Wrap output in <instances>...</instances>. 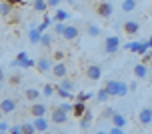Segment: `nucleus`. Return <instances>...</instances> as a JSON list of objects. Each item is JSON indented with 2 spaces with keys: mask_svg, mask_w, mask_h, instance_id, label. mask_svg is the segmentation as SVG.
I'll list each match as a JSON object with an SVG mask.
<instances>
[{
  "mask_svg": "<svg viewBox=\"0 0 152 134\" xmlns=\"http://www.w3.org/2000/svg\"><path fill=\"white\" fill-rule=\"evenodd\" d=\"M104 86H106V90L110 92V96H116V98H124L130 92L128 84L122 82V80H106Z\"/></svg>",
  "mask_w": 152,
  "mask_h": 134,
  "instance_id": "1",
  "label": "nucleus"
},
{
  "mask_svg": "<svg viewBox=\"0 0 152 134\" xmlns=\"http://www.w3.org/2000/svg\"><path fill=\"white\" fill-rule=\"evenodd\" d=\"M122 48H126L130 52H138V54H146L150 50V40H144V42H128V44H124Z\"/></svg>",
  "mask_w": 152,
  "mask_h": 134,
  "instance_id": "2",
  "label": "nucleus"
},
{
  "mask_svg": "<svg viewBox=\"0 0 152 134\" xmlns=\"http://www.w3.org/2000/svg\"><path fill=\"white\" fill-rule=\"evenodd\" d=\"M120 36H108L104 38V52L106 54H116L120 50Z\"/></svg>",
  "mask_w": 152,
  "mask_h": 134,
  "instance_id": "3",
  "label": "nucleus"
},
{
  "mask_svg": "<svg viewBox=\"0 0 152 134\" xmlns=\"http://www.w3.org/2000/svg\"><path fill=\"white\" fill-rule=\"evenodd\" d=\"M132 74H134L136 80H144V78L150 76V68H148L146 62H140V64H136V66L132 68Z\"/></svg>",
  "mask_w": 152,
  "mask_h": 134,
  "instance_id": "4",
  "label": "nucleus"
},
{
  "mask_svg": "<svg viewBox=\"0 0 152 134\" xmlns=\"http://www.w3.org/2000/svg\"><path fill=\"white\" fill-rule=\"evenodd\" d=\"M138 124L140 126H150L152 124V106H144L138 112Z\"/></svg>",
  "mask_w": 152,
  "mask_h": 134,
  "instance_id": "5",
  "label": "nucleus"
},
{
  "mask_svg": "<svg viewBox=\"0 0 152 134\" xmlns=\"http://www.w3.org/2000/svg\"><path fill=\"white\" fill-rule=\"evenodd\" d=\"M86 78H90L92 82H98L102 78V66L100 64H88L86 66Z\"/></svg>",
  "mask_w": 152,
  "mask_h": 134,
  "instance_id": "6",
  "label": "nucleus"
},
{
  "mask_svg": "<svg viewBox=\"0 0 152 134\" xmlns=\"http://www.w3.org/2000/svg\"><path fill=\"white\" fill-rule=\"evenodd\" d=\"M96 14L100 18H110L114 14V6L110 2H98V6H96Z\"/></svg>",
  "mask_w": 152,
  "mask_h": 134,
  "instance_id": "7",
  "label": "nucleus"
},
{
  "mask_svg": "<svg viewBox=\"0 0 152 134\" xmlns=\"http://www.w3.org/2000/svg\"><path fill=\"white\" fill-rule=\"evenodd\" d=\"M52 122L54 124H64V122H68V112L62 110L60 106H56L52 110Z\"/></svg>",
  "mask_w": 152,
  "mask_h": 134,
  "instance_id": "8",
  "label": "nucleus"
},
{
  "mask_svg": "<svg viewBox=\"0 0 152 134\" xmlns=\"http://www.w3.org/2000/svg\"><path fill=\"white\" fill-rule=\"evenodd\" d=\"M122 30L128 34V36H136L138 32H140V24L136 20H126V22L122 24Z\"/></svg>",
  "mask_w": 152,
  "mask_h": 134,
  "instance_id": "9",
  "label": "nucleus"
},
{
  "mask_svg": "<svg viewBox=\"0 0 152 134\" xmlns=\"http://www.w3.org/2000/svg\"><path fill=\"white\" fill-rule=\"evenodd\" d=\"M52 68H54V62L50 58H46V56L38 58V62H36V70H38V72H42V74H44V72H50Z\"/></svg>",
  "mask_w": 152,
  "mask_h": 134,
  "instance_id": "10",
  "label": "nucleus"
},
{
  "mask_svg": "<svg viewBox=\"0 0 152 134\" xmlns=\"http://www.w3.org/2000/svg\"><path fill=\"white\" fill-rule=\"evenodd\" d=\"M52 74L56 76V78H66V74H68V66H66V62H62V60L54 62Z\"/></svg>",
  "mask_w": 152,
  "mask_h": 134,
  "instance_id": "11",
  "label": "nucleus"
},
{
  "mask_svg": "<svg viewBox=\"0 0 152 134\" xmlns=\"http://www.w3.org/2000/svg\"><path fill=\"white\" fill-rule=\"evenodd\" d=\"M0 110H2V114H12L16 110V100L14 98H4L2 104H0Z\"/></svg>",
  "mask_w": 152,
  "mask_h": 134,
  "instance_id": "12",
  "label": "nucleus"
},
{
  "mask_svg": "<svg viewBox=\"0 0 152 134\" xmlns=\"http://www.w3.org/2000/svg\"><path fill=\"white\" fill-rule=\"evenodd\" d=\"M42 30H40V26H30V30H28V40H30L32 44H40V38H42Z\"/></svg>",
  "mask_w": 152,
  "mask_h": 134,
  "instance_id": "13",
  "label": "nucleus"
},
{
  "mask_svg": "<svg viewBox=\"0 0 152 134\" xmlns=\"http://www.w3.org/2000/svg\"><path fill=\"white\" fill-rule=\"evenodd\" d=\"M78 34H80L78 26H74V24H72V26H66V28H64L62 38H64V40H68V42H72V40H76V38H78Z\"/></svg>",
  "mask_w": 152,
  "mask_h": 134,
  "instance_id": "14",
  "label": "nucleus"
},
{
  "mask_svg": "<svg viewBox=\"0 0 152 134\" xmlns=\"http://www.w3.org/2000/svg\"><path fill=\"white\" fill-rule=\"evenodd\" d=\"M46 110H48V108H46V104H42V102H34V104L30 106V114L34 118H36V116H44Z\"/></svg>",
  "mask_w": 152,
  "mask_h": 134,
  "instance_id": "15",
  "label": "nucleus"
},
{
  "mask_svg": "<svg viewBox=\"0 0 152 134\" xmlns=\"http://www.w3.org/2000/svg\"><path fill=\"white\" fill-rule=\"evenodd\" d=\"M86 102H80V100H76L74 102V110H72V114H74L76 118H82L84 114H86Z\"/></svg>",
  "mask_w": 152,
  "mask_h": 134,
  "instance_id": "16",
  "label": "nucleus"
},
{
  "mask_svg": "<svg viewBox=\"0 0 152 134\" xmlns=\"http://www.w3.org/2000/svg\"><path fill=\"white\" fill-rule=\"evenodd\" d=\"M32 122H34V126H36L38 132H46V130H48V120H46L44 116H36Z\"/></svg>",
  "mask_w": 152,
  "mask_h": 134,
  "instance_id": "17",
  "label": "nucleus"
},
{
  "mask_svg": "<svg viewBox=\"0 0 152 134\" xmlns=\"http://www.w3.org/2000/svg\"><path fill=\"white\" fill-rule=\"evenodd\" d=\"M24 98H26V100H30V102H38V100H40V90L26 88V90H24Z\"/></svg>",
  "mask_w": 152,
  "mask_h": 134,
  "instance_id": "18",
  "label": "nucleus"
},
{
  "mask_svg": "<svg viewBox=\"0 0 152 134\" xmlns=\"http://www.w3.org/2000/svg\"><path fill=\"white\" fill-rule=\"evenodd\" d=\"M136 0H122V4H120V8H122V12H126V14H130V12H134L136 10Z\"/></svg>",
  "mask_w": 152,
  "mask_h": 134,
  "instance_id": "19",
  "label": "nucleus"
},
{
  "mask_svg": "<svg viewBox=\"0 0 152 134\" xmlns=\"http://www.w3.org/2000/svg\"><path fill=\"white\" fill-rule=\"evenodd\" d=\"M10 14H12V4L8 0H2V4H0V16L2 18H8Z\"/></svg>",
  "mask_w": 152,
  "mask_h": 134,
  "instance_id": "20",
  "label": "nucleus"
},
{
  "mask_svg": "<svg viewBox=\"0 0 152 134\" xmlns=\"http://www.w3.org/2000/svg\"><path fill=\"white\" fill-rule=\"evenodd\" d=\"M68 18H70V12L62 10V8H56V14L52 16L54 22H64V20H68Z\"/></svg>",
  "mask_w": 152,
  "mask_h": 134,
  "instance_id": "21",
  "label": "nucleus"
},
{
  "mask_svg": "<svg viewBox=\"0 0 152 134\" xmlns=\"http://www.w3.org/2000/svg\"><path fill=\"white\" fill-rule=\"evenodd\" d=\"M110 122H112L114 126H120V128H124V126H126V116H124V114H120V112L116 110V114L112 116V120H110Z\"/></svg>",
  "mask_w": 152,
  "mask_h": 134,
  "instance_id": "22",
  "label": "nucleus"
},
{
  "mask_svg": "<svg viewBox=\"0 0 152 134\" xmlns=\"http://www.w3.org/2000/svg\"><path fill=\"white\" fill-rule=\"evenodd\" d=\"M32 8H34L36 12H46V8H48V0H32Z\"/></svg>",
  "mask_w": 152,
  "mask_h": 134,
  "instance_id": "23",
  "label": "nucleus"
},
{
  "mask_svg": "<svg viewBox=\"0 0 152 134\" xmlns=\"http://www.w3.org/2000/svg\"><path fill=\"white\" fill-rule=\"evenodd\" d=\"M86 34H88V36H92V38H96V36H100V34H102V28H100V26H96V24H88V26H86Z\"/></svg>",
  "mask_w": 152,
  "mask_h": 134,
  "instance_id": "24",
  "label": "nucleus"
},
{
  "mask_svg": "<svg viewBox=\"0 0 152 134\" xmlns=\"http://www.w3.org/2000/svg\"><path fill=\"white\" fill-rule=\"evenodd\" d=\"M52 44H54V34H42L40 46H42V48H50Z\"/></svg>",
  "mask_w": 152,
  "mask_h": 134,
  "instance_id": "25",
  "label": "nucleus"
},
{
  "mask_svg": "<svg viewBox=\"0 0 152 134\" xmlns=\"http://www.w3.org/2000/svg\"><path fill=\"white\" fill-rule=\"evenodd\" d=\"M108 98H110V92L106 90V86H104V88H100L98 92H96V102H100V104H102V102H106Z\"/></svg>",
  "mask_w": 152,
  "mask_h": 134,
  "instance_id": "26",
  "label": "nucleus"
},
{
  "mask_svg": "<svg viewBox=\"0 0 152 134\" xmlns=\"http://www.w3.org/2000/svg\"><path fill=\"white\" fill-rule=\"evenodd\" d=\"M90 122H92V112L86 110V114L80 118V128H82V130H86V128L90 126Z\"/></svg>",
  "mask_w": 152,
  "mask_h": 134,
  "instance_id": "27",
  "label": "nucleus"
},
{
  "mask_svg": "<svg viewBox=\"0 0 152 134\" xmlns=\"http://www.w3.org/2000/svg\"><path fill=\"white\" fill-rule=\"evenodd\" d=\"M22 126V132L24 134H36V126H34V122H24V124H20Z\"/></svg>",
  "mask_w": 152,
  "mask_h": 134,
  "instance_id": "28",
  "label": "nucleus"
},
{
  "mask_svg": "<svg viewBox=\"0 0 152 134\" xmlns=\"http://www.w3.org/2000/svg\"><path fill=\"white\" fill-rule=\"evenodd\" d=\"M56 94H58L60 98H74V94H72L70 90L62 88V86H58V84H56Z\"/></svg>",
  "mask_w": 152,
  "mask_h": 134,
  "instance_id": "29",
  "label": "nucleus"
},
{
  "mask_svg": "<svg viewBox=\"0 0 152 134\" xmlns=\"http://www.w3.org/2000/svg\"><path fill=\"white\" fill-rule=\"evenodd\" d=\"M58 86H62V88H66V90H74V82L70 80V78H60V82H58Z\"/></svg>",
  "mask_w": 152,
  "mask_h": 134,
  "instance_id": "30",
  "label": "nucleus"
},
{
  "mask_svg": "<svg viewBox=\"0 0 152 134\" xmlns=\"http://www.w3.org/2000/svg\"><path fill=\"white\" fill-rule=\"evenodd\" d=\"M114 114H116V108H104L102 114H100V118H102V120H112Z\"/></svg>",
  "mask_w": 152,
  "mask_h": 134,
  "instance_id": "31",
  "label": "nucleus"
},
{
  "mask_svg": "<svg viewBox=\"0 0 152 134\" xmlns=\"http://www.w3.org/2000/svg\"><path fill=\"white\" fill-rule=\"evenodd\" d=\"M54 92H56V86H52V84H46L44 88H42V94H44L46 98H50Z\"/></svg>",
  "mask_w": 152,
  "mask_h": 134,
  "instance_id": "32",
  "label": "nucleus"
},
{
  "mask_svg": "<svg viewBox=\"0 0 152 134\" xmlns=\"http://www.w3.org/2000/svg\"><path fill=\"white\" fill-rule=\"evenodd\" d=\"M52 22H54L52 18H50V16H48V14H44V16H42V24H40V30L44 32V30L48 28V26H50V24H52Z\"/></svg>",
  "mask_w": 152,
  "mask_h": 134,
  "instance_id": "33",
  "label": "nucleus"
},
{
  "mask_svg": "<svg viewBox=\"0 0 152 134\" xmlns=\"http://www.w3.org/2000/svg\"><path fill=\"white\" fill-rule=\"evenodd\" d=\"M64 28H66L64 22H54V34H56V36H62V34H64Z\"/></svg>",
  "mask_w": 152,
  "mask_h": 134,
  "instance_id": "34",
  "label": "nucleus"
},
{
  "mask_svg": "<svg viewBox=\"0 0 152 134\" xmlns=\"http://www.w3.org/2000/svg\"><path fill=\"white\" fill-rule=\"evenodd\" d=\"M90 98H92V92H80V94H76V100H80V102H86Z\"/></svg>",
  "mask_w": 152,
  "mask_h": 134,
  "instance_id": "35",
  "label": "nucleus"
},
{
  "mask_svg": "<svg viewBox=\"0 0 152 134\" xmlns=\"http://www.w3.org/2000/svg\"><path fill=\"white\" fill-rule=\"evenodd\" d=\"M16 60H18L20 66H24V62L28 60V54H26V52H18V54H16Z\"/></svg>",
  "mask_w": 152,
  "mask_h": 134,
  "instance_id": "36",
  "label": "nucleus"
},
{
  "mask_svg": "<svg viewBox=\"0 0 152 134\" xmlns=\"http://www.w3.org/2000/svg\"><path fill=\"white\" fill-rule=\"evenodd\" d=\"M108 132H110V134H124V128H120V126H114V124H112V126L108 128Z\"/></svg>",
  "mask_w": 152,
  "mask_h": 134,
  "instance_id": "37",
  "label": "nucleus"
},
{
  "mask_svg": "<svg viewBox=\"0 0 152 134\" xmlns=\"http://www.w3.org/2000/svg\"><path fill=\"white\" fill-rule=\"evenodd\" d=\"M60 108H62V110H66V112H72V110H74V104H72V102H62Z\"/></svg>",
  "mask_w": 152,
  "mask_h": 134,
  "instance_id": "38",
  "label": "nucleus"
},
{
  "mask_svg": "<svg viewBox=\"0 0 152 134\" xmlns=\"http://www.w3.org/2000/svg\"><path fill=\"white\" fill-rule=\"evenodd\" d=\"M8 126H10V124H8V122H6L4 118L0 120V132H6V130H8Z\"/></svg>",
  "mask_w": 152,
  "mask_h": 134,
  "instance_id": "39",
  "label": "nucleus"
},
{
  "mask_svg": "<svg viewBox=\"0 0 152 134\" xmlns=\"http://www.w3.org/2000/svg\"><path fill=\"white\" fill-rule=\"evenodd\" d=\"M62 0H48V8H58Z\"/></svg>",
  "mask_w": 152,
  "mask_h": 134,
  "instance_id": "40",
  "label": "nucleus"
},
{
  "mask_svg": "<svg viewBox=\"0 0 152 134\" xmlns=\"http://www.w3.org/2000/svg\"><path fill=\"white\" fill-rule=\"evenodd\" d=\"M36 62H38V60H32V58H28L26 62H24V68H32V66H36Z\"/></svg>",
  "mask_w": 152,
  "mask_h": 134,
  "instance_id": "41",
  "label": "nucleus"
},
{
  "mask_svg": "<svg viewBox=\"0 0 152 134\" xmlns=\"http://www.w3.org/2000/svg\"><path fill=\"white\" fill-rule=\"evenodd\" d=\"M10 134H24L22 126H12V128H10Z\"/></svg>",
  "mask_w": 152,
  "mask_h": 134,
  "instance_id": "42",
  "label": "nucleus"
},
{
  "mask_svg": "<svg viewBox=\"0 0 152 134\" xmlns=\"http://www.w3.org/2000/svg\"><path fill=\"white\" fill-rule=\"evenodd\" d=\"M64 58V54L60 52V50H58V52H54V60H56V62H58V60H62Z\"/></svg>",
  "mask_w": 152,
  "mask_h": 134,
  "instance_id": "43",
  "label": "nucleus"
},
{
  "mask_svg": "<svg viewBox=\"0 0 152 134\" xmlns=\"http://www.w3.org/2000/svg\"><path fill=\"white\" fill-rule=\"evenodd\" d=\"M0 82H2V84L6 82V70H2V72H0Z\"/></svg>",
  "mask_w": 152,
  "mask_h": 134,
  "instance_id": "44",
  "label": "nucleus"
},
{
  "mask_svg": "<svg viewBox=\"0 0 152 134\" xmlns=\"http://www.w3.org/2000/svg\"><path fill=\"white\" fill-rule=\"evenodd\" d=\"M128 88H130V90H136V78H134V80L128 84Z\"/></svg>",
  "mask_w": 152,
  "mask_h": 134,
  "instance_id": "45",
  "label": "nucleus"
},
{
  "mask_svg": "<svg viewBox=\"0 0 152 134\" xmlns=\"http://www.w3.org/2000/svg\"><path fill=\"white\" fill-rule=\"evenodd\" d=\"M8 2H10V4H20V6L24 4V0H8Z\"/></svg>",
  "mask_w": 152,
  "mask_h": 134,
  "instance_id": "46",
  "label": "nucleus"
},
{
  "mask_svg": "<svg viewBox=\"0 0 152 134\" xmlns=\"http://www.w3.org/2000/svg\"><path fill=\"white\" fill-rule=\"evenodd\" d=\"M96 134H110V132H108V130H104V128H98V130H96Z\"/></svg>",
  "mask_w": 152,
  "mask_h": 134,
  "instance_id": "47",
  "label": "nucleus"
},
{
  "mask_svg": "<svg viewBox=\"0 0 152 134\" xmlns=\"http://www.w3.org/2000/svg\"><path fill=\"white\" fill-rule=\"evenodd\" d=\"M42 134H54V132H50V130H46V132H42Z\"/></svg>",
  "mask_w": 152,
  "mask_h": 134,
  "instance_id": "48",
  "label": "nucleus"
},
{
  "mask_svg": "<svg viewBox=\"0 0 152 134\" xmlns=\"http://www.w3.org/2000/svg\"><path fill=\"white\" fill-rule=\"evenodd\" d=\"M148 80H150V84H152V72H150V76H148Z\"/></svg>",
  "mask_w": 152,
  "mask_h": 134,
  "instance_id": "49",
  "label": "nucleus"
},
{
  "mask_svg": "<svg viewBox=\"0 0 152 134\" xmlns=\"http://www.w3.org/2000/svg\"><path fill=\"white\" fill-rule=\"evenodd\" d=\"M66 2H68V4H74V0H66Z\"/></svg>",
  "mask_w": 152,
  "mask_h": 134,
  "instance_id": "50",
  "label": "nucleus"
},
{
  "mask_svg": "<svg viewBox=\"0 0 152 134\" xmlns=\"http://www.w3.org/2000/svg\"><path fill=\"white\" fill-rule=\"evenodd\" d=\"M148 40H150V46H152V36H150V38H148Z\"/></svg>",
  "mask_w": 152,
  "mask_h": 134,
  "instance_id": "51",
  "label": "nucleus"
}]
</instances>
